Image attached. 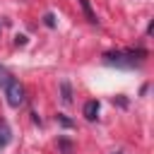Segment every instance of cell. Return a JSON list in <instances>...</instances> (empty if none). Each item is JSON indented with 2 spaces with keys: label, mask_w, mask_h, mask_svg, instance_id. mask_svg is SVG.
<instances>
[{
  "label": "cell",
  "mask_w": 154,
  "mask_h": 154,
  "mask_svg": "<svg viewBox=\"0 0 154 154\" xmlns=\"http://www.w3.org/2000/svg\"><path fill=\"white\" fill-rule=\"evenodd\" d=\"M79 5H82V12H84V17H87V22H91V24H96L99 19H96V14H94V10H91V5H89V0H79Z\"/></svg>",
  "instance_id": "cell-6"
},
{
  "label": "cell",
  "mask_w": 154,
  "mask_h": 154,
  "mask_svg": "<svg viewBox=\"0 0 154 154\" xmlns=\"http://www.w3.org/2000/svg\"><path fill=\"white\" fill-rule=\"evenodd\" d=\"M82 116H84L87 120H96V116H99V101H96V99H89V101L82 106Z\"/></svg>",
  "instance_id": "cell-3"
},
{
  "label": "cell",
  "mask_w": 154,
  "mask_h": 154,
  "mask_svg": "<svg viewBox=\"0 0 154 154\" xmlns=\"http://www.w3.org/2000/svg\"><path fill=\"white\" fill-rule=\"evenodd\" d=\"M10 142H12V130H10L7 120H5V118H0V149H5Z\"/></svg>",
  "instance_id": "cell-4"
},
{
  "label": "cell",
  "mask_w": 154,
  "mask_h": 154,
  "mask_svg": "<svg viewBox=\"0 0 154 154\" xmlns=\"http://www.w3.org/2000/svg\"><path fill=\"white\" fill-rule=\"evenodd\" d=\"M58 147H60L63 154H72V142L67 137H58Z\"/></svg>",
  "instance_id": "cell-7"
},
{
  "label": "cell",
  "mask_w": 154,
  "mask_h": 154,
  "mask_svg": "<svg viewBox=\"0 0 154 154\" xmlns=\"http://www.w3.org/2000/svg\"><path fill=\"white\" fill-rule=\"evenodd\" d=\"M58 123H60L63 128H72V125H75V123H72V120H70L65 113H58Z\"/></svg>",
  "instance_id": "cell-8"
},
{
  "label": "cell",
  "mask_w": 154,
  "mask_h": 154,
  "mask_svg": "<svg viewBox=\"0 0 154 154\" xmlns=\"http://www.w3.org/2000/svg\"><path fill=\"white\" fill-rule=\"evenodd\" d=\"M113 154H123V152H120V149H118V152H113Z\"/></svg>",
  "instance_id": "cell-11"
},
{
  "label": "cell",
  "mask_w": 154,
  "mask_h": 154,
  "mask_svg": "<svg viewBox=\"0 0 154 154\" xmlns=\"http://www.w3.org/2000/svg\"><path fill=\"white\" fill-rule=\"evenodd\" d=\"M0 87H2L5 99H7V103H10L12 108H19V106L24 103V87L19 84V79H17L5 65H0Z\"/></svg>",
  "instance_id": "cell-2"
},
{
  "label": "cell",
  "mask_w": 154,
  "mask_h": 154,
  "mask_svg": "<svg viewBox=\"0 0 154 154\" xmlns=\"http://www.w3.org/2000/svg\"><path fill=\"white\" fill-rule=\"evenodd\" d=\"M60 99H63V103H72V84L67 79L60 82Z\"/></svg>",
  "instance_id": "cell-5"
},
{
  "label": "cell",
  "mask_w": 154,
  "mask_h": 154,
  "mask_svg": "<svg viewBox=\"0 0 154 154\" xmlns=\"http://www.w3.org/2000/svg\"><path fill=\"white\" fill-rule=\"evenodd\" d=\"M147 51L142 48H128V51H108L103 53V63L106 65H116V67H125V70H135L144 63Z\"/></svg>",
  "instance_id": "cell-1"
},
{
  "label": "cell",
  "mask_w": 154,
  "mask_h": 154,
  "mask_svg": "<svg viewBox=\"0 0 154 154\" xmlns=\"http://www.w3.org/2000/svg\"><path fill=\"white\" fill-rule=\"evenodd\" d=\"M26 43V36H17V46H24Z\"/></svg>",
  "instance_id": "cell-10"
},
{
  "label": "cell",
  "mask_w": 154,
  "mask_h": 154,
  "mask_svg": "<svg viewBox=\"0 0 154 154\" xmlns=\"http://www.w3.org/2000/svg\"><path fill=\"white\" fill-rule=\"evenodd\" d=\"M43 24L53 29V26H55V14H51V12H48V14H43Z\"/></svg>",
  "instance_id": "cell-9"
}]
</instances>
